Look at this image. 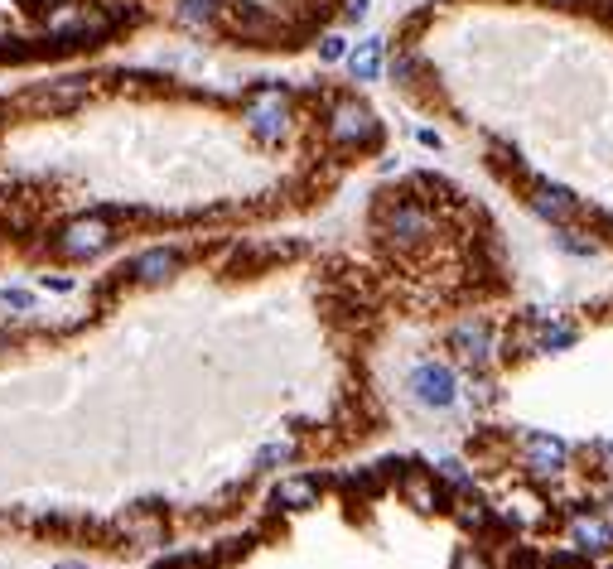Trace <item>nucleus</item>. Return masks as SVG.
<instances>
[{
  "mask_svg": "<svg viewBox=\"0 0 613 569\" xmlns=\"http://www.w3.org/2000/svg\"><path fill=\"white\" fill-rule=\"evenodd\" d=\"M194 555H174V560H160V569H194Z\"/></svg>",
  "mask_w": 613,
  "mask_h": 569,
  "instance_id": "25",
  "label": "nucleus"
},
{
  "mask_svg": "<svg viewBox=\"0 0 613 569\" xmlns=\"http://www.w3.org/2000/svg\"><path fill=\"white\" fill-rule=\"evenodd\" d=\"M454 569H493V565H488V560H483L478 550H469V545H464V550L454 555Z\"/></svg>",
  "mask_w": 613,
  "mask_h": 569,
  "instance_id": "21",
  "label": "nucleus"
},
{
  "mask_svg": "<svg viewBox=\"0 0 613 569\" xmlns=\"http://www.w3.org/2000/svg\"><path fill=\"white\" fill-rule=\"evenodd\" d=\"M324 131H329V140H334L338 150H363V145H377V140H382V121L372 116V107L343 97V102H334Z\"/></svg>",
  "mask_w": 613,
  "mask_h": 569,
  "instance_id": "2",
  "label": "nucleus"
},
{
  "mask_svg": "<svg viewBox=\"0 0 613 569\" xmlns=\"http://www.w3.org/2000/svg\"><path fill=\"white\" fill-rule=\"evenodd\" d=\"M449 348H454V357H459L464 367L483 372V367L498 357V338H493V328L483 324V319H469V324H454V333H449Z\"/></svg>",
  "mask_w": 613,
  "mask_h": 569,
  "instance_id": "8",
  "label": "nucleus"
},
{
  "mask_svg": "<svg viewBox=\"0 0 613 569\" xmlns=\"http://www.w3.org/2000/svg\"><path fill=\"white\" fill-rule=\"evenodd\" d=\"M343 54H348V39H343V34H324V44H319V58H324V63H338Z\"/></svg>",
  "mask_w": 613,
  "mask_h": 569,
  "instance_id": "17",
  "label": "nucleus"
},
{
  "mask_svg": "<svg viewBox=\"0 0 613 569\" xmlns=\"http://www.w3.org/2000/svg\"><path fill=\"white\" fill-rule=\"evenodd\" d=\"M517 343H522L527 353H565V348L575 343V324H565V319H546V314H527Z\"/></svg>",
  "mask_w": 613,
  "mask_h": 569,
  "instance_id": "9",
  "label": "nucleus"
},
{
  "mask_svg": "<svg viewBox=\"0 0 613 569\" xmlns=\"http://www.w3.org/2000/svg\"><path fill=\"white\" fill-rule=\"evenodd\" d=\"M382 63H387V44L372 34V39H363V44L348 54V73H353L358 82H377L382 78Z\"/></svg>",
  "mask_w": 613,
  "mask_h": 569,
  "instance_id": "15",
  "label": "nucleus"
},
{
  "mask_svg": "<svg viewBox=\"0 0 613 569\" xmlns=\"http://www.w3.org/2000/svg\"><path fill=\"white\" fill-rule=\"evenodd\" d=\"M343 15H348V25L367 20V0H348V10H343Z\"/></svg>",
  "mask_w": 613,
  "mask_h": 569,
  "instance_id": "24",
  "label": "nucleus"
},
{
  "mask_svg": "<svg viewBox=\"0 0 613 569\" xmlns=\"http://www.w3.org/2000/svg\"><path fill=\"white\" fill-rule=\"evenodd\" d=\"M174 271H179V256L165 251V246H155V251H145V256H136V261L126 266V280H136V285H160V280H169Z\"/></svg>",
  "mask_w": 613,
  "mask_h": 569,
  "instance_id": "13",
  "label": "nucleus"
},
{
  "mask_svg": "<svg viewBox=\"0 0 613 569\" xmlns=\"http://www.w3.org/2000/svg\"><path fill=\"white\" fill-rule=\"evenodd\" d=\"M522 463H527L531 473L551 478V473H560V468L570 463V444H565V439H556V434L531 430V434H522Z\"/></svg>",
  "mask_w": 613,
  "mask_h": 569,
  "instance_id": "10",
  "label": "nucleus"
},
{
  "mask_svg": "<svg viewBox=\"0 0 613 569\" xmlns=\"http://www.w3.org/2000/svg\"><path fill=\"white\" fill-rule=\"evenodd\" d=\"M271 502L276 507H285V512H305V507H314L319 502V478H280L276 492H271Z\"/></svg>",
  "mask_w": 613,
  "mask_h": 569,
  "instance_id": "14",
  "label": "nucleus"
},
{
  "mask_svg": "<svg viewBox=\"0 0 613 569\" xmlns=\"http://www.w3.org/2000/svg\"><path fill=\"white\" fill-rule=\"evenodd\" d=\"M411 396L430 410H449L459 401V377L449 372L445 362H420L416 372H411Z\"/></svg>",
  "mask_w": 613,
  "mask_h": 569,
  "instance_id": "6",
  "label": "nucleus"
},
{
  "mask_svg": "<svg viewBox=\"0 0 613 569\" xmlns=\"http://www.w3.org/2000/svg\"><path fill=\"white\" fill-rule=\"evenodd\" d=\"M382 232L396 246H416L435 232V213L420 198H391L387 208H382Z\"/></svg>",
  "mask_w": 613,
  "mask_h": 569,
  "instance_id": "4",
  "label": "nucleus"
},
{
  "mask_svg": "<svg viewBox=\"0 0 613 569\" xmlns=\"http://www.w3.org/2000/svg\"><path fill=\"white\" fill-rule=\"evenodd\" d=\"M594 459H599V468L613 478V439H604V444H594Z\"/></svg>",
  "mask_w": 613,
  "mask_h": 569,
  "instance_id": "23",
  "label": "nucleus"
},
{
  "mask_svg": "<svg viewBox=\"0 0 613 569\" xmlns=\"http://www.w3.org/2000/svg\"><path fill=\"white\" fill-rule=\"evenodd\" d=\"M401 497L420 507V512H445V488H440V478H435V468H401Z\"/></svg>",
  "mask_w": 613,
  "mask_h": 569,
  "instance_id": "11",
  "label": "nucleus"
},
{
  "mask_svg": "<svg viewBox=\"0 0 613 569\" xmlns=\"http://www.w3.org/2000/svg\"><path fill=\"white\" fill-rule=\"evenodd\" d=\"M242 116H247V131L261 140V145H280V140H285V131H290V92H285V87H276V82L251 87Z\"/></svg>",
  "mask_w": 613,
  "mask_h": 569,
  "instance_id": "1",
  "label": "nucleus"
},
{
  "mask_svg": "<svg viewBox=\"0 0 613 569\" xmlns=\"http://www.w3.org/2000/svg\"><path fill=\"white\" fill-rule=\"evenodd\" d=\"M10 58H29V44H20L15 34H0V63H10Z\"/></svg>",
  "mask_w": 613,
  "mask_h": 569,
  "instance_id": "19",
  "label": "nucleus"
},
{
  "mask_svg": "<svg viewBox=\"0 0 613 569\" xmlns=\"http://www.w3.org/2000/svg\"><path fill=\"white\" fill-rule=\"evenodd\" d=\"M290 454H295V444H290V439H280V444H271V449L261 454V463L271 468V463H276V459H290Z\"/></svg>",
  "mask_w": 613,
  "mask_h": 569,
  "instance_id": "22",
  "label": "nucleus"
},
{
  "mask_svg": "<svg viewBox=\"0 0 613 569\" xmlns=\"http://www.w3.org/2000/svg\"><path fill=\"white\" fill-rule=\"evenodd\" d=\"M63 5H73V0H20V10H29V15H44V20H49V15H58Z\"/></svg>",
  "mask_w": 613,
  "mask_h": 569,
  "instance_id": "18",
  "label": "nucleus"
},
{
  "mask_svg": "<svg viewBox=\"0 0 613 569\" xmlns=\"http://www.w3.org/2000/svg\"><path fill=\"white\" fill-rule=\"evenodd\" d=\"M609 569H613V565H609Z\"/></svg>",
  "mask_w": 613,
  "mask_h": 569,
  "instance_id": "28",
  "label": "nucleus"
},
{
  "mask_svg": "<svg viewBox=\"0 0 613 569\" xmlns=\"http://www.w3.org/2000/svg\"><path fill=\"white\" fill-rule=\"evenodd\" d=\"M0 299H5V304H15V309H29V295H25V290H5Z\"/></svg>",
  "mask_w": 613,
  "mask_h": 569,
  "instance_id": "26",
  "label": "nucleus"
},
{
  "mask_svg": "<svg viewBox=\"0 0 613 569\" xmlns=\"http://www.w3.org/2000/svg\"><path fill=\"white\" fill-rule=\"evenodd\" d=\"M570 545L580 555H604L613 550V507H580L570 516Z\"/></svg>",
  "mask_w": 613,
  "mask_h": 569,
  "instance_id": "7",
  "label": "nucleus"
},
{
  "mask_svg": "<svg viewBox=\"0 0 613 569\" xmlns=\"http://www.w3.org/2000/svg\"><path fill=\"white\" fill-rule=\"evenodd\" d=\"M179 20H184V25H213V20H218V0H184V5H179Z\"/></svg>",
  "mask_w": 613,
  "mask_h": 569,
  "instance_id": "16",
  "label": "nucleus"
},
{
  "mask_svg": "<svg viewBox=\"0 0 613 569\" xmlns=\"http://www.w3.org/2000/svg\"><path fill=\"white\" fill-rule=\"evenodd\" d=\"M546 5H560V10H580V5H589V0H546Z\"/></svg>",
  "mask_w": 613,
  "mask_h": 569,
  "instance_id": "27",
  "label": "nucleus"
},
{
  "mask_svg": "<svg viewBox=\"0 0 613 569\" xmlns=\"http://www.w3.org/2000/svg\"><path fill=\"white\" fill-rule=\"evenodd\" d=\"M112 242H116L112 217L107 213H83V217H73V222L54 237V251L58 256H68V261H87V256L107 251Z\"/></svg>",
  "mask_w": 613,
  "mask_h": 569,
  "instance_id": "3",
  "label": "nucleus"
},
{
  "mask_svg": "<svg viewBox=\"0 0 613 569\" xmlns=\"http://www.w3.org/2000/svg\"><path fill=\"white\" fill-rule=\"evenodd\" d=\"M556 242H560V251H575V256H594V242H585V237H570V232H560Z\"/></svg>",
  "mask_w": 613,
  "mask_h": 569,
  "instance_id": "20",
  "label": "nucleus"
},
{
  "mask_svg": "<svg viewBox=\"0 0 613 569\" xmlns=\"http://www.w3.org/2000/svg\"><path fill=\"white\" fill-rule=\"evenodd\" d=\"M531 208L546 217V222H556V227H570L580 217V198L570 189H560V184H536L531 189Z\"/></svg>",
  "mask_w": 613,
  "mask_h": 569,
  "instance_id": "12",
  "label": "nucleus"
},
{
  "mask_svg": "<svg viewBox=\"0 0 613 569\" xmlns=\"http://www.w3.org/2000/svg\"><path fill=\"white\" fill-rule=\"evenodd\" d=\"M87 92H92V87H87L83 78H49V82H39V87H29L25 107L39 111V116H68L73 107L87 102Z\"/></svg>",
  "mask_w": 613,
  "mask_h": 569,
  "instance_id": "5",
  "label": "nucleus"
}]
</instances>
